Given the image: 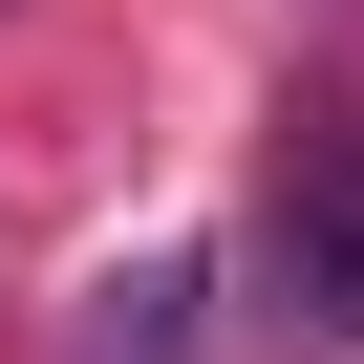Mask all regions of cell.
Segmentation results:
<instances>
[{
  "label": "cell",
  "instance_id": "obj_2",
  "mask_svg": "<svg viewBox=\"0 0 364 364\" xmlns=\"http://www.w3.org/2000/svg\"><path fill=\"white\" fill-rule=\"evenodd\" d=\"M171 300H193V257H150V279H107V321H86V364H193V321H171Z\"/></svg>",
  "mask_w": 364,
  "mask_h": 364
},
{
  "label": "cell",
  "instance_id": "obj_1",
  "mask_svg": "<svg viewBox=\"0 0 364 364\" xmlns=\"http://www.w3.org/2000/svg\"><path fill=\"white\" fill-rule=\"evenodd\" d=\"M257 343L364 364V107L343 86H300L279 107V171H257Z\"/></svg>",
  "mask_w": 364,
  "mask_h": 364
}]
</instances>
